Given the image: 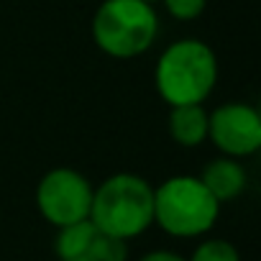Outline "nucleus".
I'll return each instance as SVG.
<instances>
[{
	"instance_id": "423d86ee",
	"label": "nucleus",
	"mask_w": 261,
	"mask_h": 261,
	"mask_svg": "<svg viewBox=\"0 0 261 261\" xmlns=\"http://www.w3.org/2000/svg\"><path fill=\"white\" fill-rule=\"evenodd\" d=\"M207 141L220 156L246 159L261 149V113L248 102H223L207 113Z\"/></svg>"
},
{
	"instance_id": "7ed1b4c3",
	"label": "nucleus",
	"mask_w": 261,
	"mask_h": 261,
	"mask_svg": "<svg viewBox=\"0 0 261 261\" xmlns=\"http://www.w3.org/2000/svg\"><path fill=\"white\" fill-rule=\"evenodd\" d=\"M95 46L113 59H134L146 54L159 39L156 8L144 0H102L92 23Z\"/></svg>"
},
{
	"instance_id": "9b49d317",
	"label": "nucleus",
	"mask_w": 261,
	"mask_h": 261,
	"mask_svg": "<svg viewBox=\"0 0 261 261\" xmlns=\"http://www.w3.org/2000/svg\"><path fill=\"white\" fill-rule=\"evenodd\" d=\"M174 21H195L205 13L207 0H159Z\"/></svg>"
},
{
	"instance_id": "20e7f679",
	"label": "nucleus",
	"mask_w": 261,
	"mask_h": 261,
	"mask_svg": "<svg viewBox=\"0 0 261 261\" xmlns=\"http://www.w3.org/2000/svg\"><path fill=\"white\" fill-rule=\"evenodd\" d=\"M220 218V202L195 174H174L154 187V225L172 238L207 236Z\"/></svg>"
},
{
	"instance_id": "0eeeda50",
	"label": "nucleus",
	"mask_w": 261,
	"mask_h": 261,
	"mask_svg": "<svg viewBox=\"0 0 261 261\" xmlns=\"http://www.w3.org/2000/svg\"><path fill=\"white\" fill-rule=\"evenodd\" d=\"M54 253L59 261H128V243L110 238L87 218L57 228Z\"/></svg>"
},
{
	"instance_id": "ddd939ff",
	"label": "nucleus",
	"mask_w": 261,
	"mask_h": 261,
	"mask_svg": "<svg viewBox=\"0 0 261 261\" xmlns=\"http://www.w3.org/2000/svg\"><path fill=\"white\" fill-rule=\"evenodd\" d=\"M144 3H151V6H156V3H159V0H144Z\"/></svg>"
},
{
	"instance_id": "9d476101",
	"label": "nucleus",
	"mask_w": 261,
	"mask_h": 261,
	"mask_svg": "<svg viewBox=\"0 0 261 261\" xmlns=\"http://www.w3.org/2000/svg\"><path fill=\"white\" fill-rule=\"evenodd\" d=\"M187 261H241V253L225 238H205L195 246Z\"/></svg>"
},
{
	"instance_id": "f257e3e1",
	"label": "nucleus",
	"mask_w": 261,
	"mask_h": 261,
	"mask_svg": "<svg viewBox=\"0 0 261 261\" xmlns=\"http://www.w3.org/2000/svg\"><path fill=\"white\" fill-rule=\"evenodd\" d=\"M90 220L118 241H134L154 225V187L149 179L118 172L92 190Z\"/></svg>"
},
{
	"instance_id": "f03ea898",
	"label": "nucleus",
	"mask_w": 261,
	"mask_h": 261,
	"mask_svg": "<svg viewBox=\"0 0 261 261\" xmlns=\"http://www.w3.org/2000/svg\"><path fill=\"white\" fill-rule=\"evenodd\" d=\"M218 82V57L200 39H179L169 44L154 67L159 97L169 105H202Z\"/></svg>"
},
{
	"instance_id": "39448f33",
	"label": "nucleus",
	"mask_w": 261,
	"mask_h": 261,
	"mask_svg": "<svg viewBox=\"0 0 261 261\" xmlns=\"http://www.w3.org/2000/svg\"><path fill=\"white\" fill-rule=\"evenodd\" d=\"M92 190V182L82 172L72 167H54L36 185V207L54 228L74 225L90 218Z\"/></svg>"
},
{
	"instance_id": "6e6552de",
	"label": "nucleus",
	"mask_w": 261,
	"mask_h": 261,
	"mask_svg": "<svg viewBox=\"0 0 261 261\" xmlns=\"http://www.w3.org/2000/svg\"><path fill=\"white\" fill-rule=\"evenodd\" d=\"M200 182L210 190V195L223 205L228 200H236L246 185H248V174L241 164V159H230V156H218L210 159L205 164V169L200 172Z\"/></svg>"
},
{
	"instance_id": "f8f14e48",
	"label": "nucleus",
	"mask_w": 261,
	"mask_h": 261,
	"mask_svg": "<svg viewBox=\"0 0 261 261\" xmlns=\"http://www.w3.org/2000/svg\"><path fill=\"white\" fill-rule=\"evenodd\" d=\"M136 261H187L185 256H179L177 251H167V248H156V251H149L144 256H139Z\"/></svg>"
},
{
	"instance_id": "1a4fd4ad",
	"label": "nucleus",
	"mask_w": 261,
	"mask_h": 261,
	"mask_svg": "<svg viewBox=\"0 0 261 261\" xmlns=\"http://www.w3.org/2000/svg\"><path fill=\"white\" fill-rule=\"evenodd\" d=\"M169 136L177 146L195 149L207 141V110L202 105H177L169 108Z\"/></svg>"
}]
</instances>
